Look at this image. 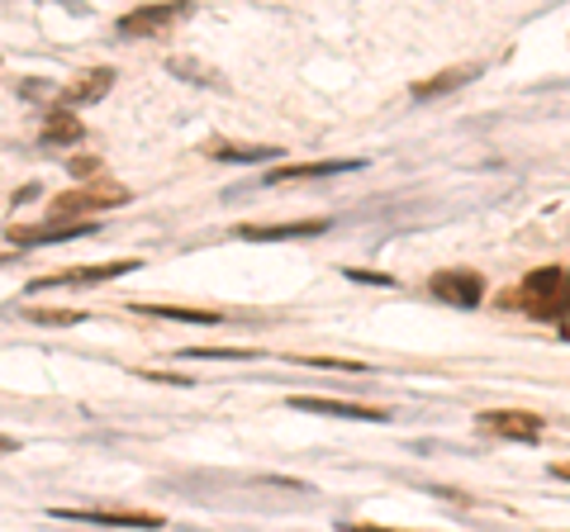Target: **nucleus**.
I'll return each mask as SVG.
<instances>
[{"instance_id": "obj_1", "label": "nucleus", "mask_w": 570, "mask_h": 532, "mask_svg": "<svg viewBox=\"0 0 570 532\" xmlns=\"http://www.w3.org/2000/svg\"><path fill=\"white\" fill-rule=\"evenodd\" d=\"M499 305L538 314V318H557V314H566V272H557V266H538L519 290L499 295Z\"/></svg>"}, {"instance_id": "obj_2", "label": "nucleus", "mask_w": 570, "mask_h": 532, "mask_svg": "<svg viewBox=\"0 0 570 532\" xmlns=\"http://www.w3.org/2000/svg\"><path fill=\"white\" fill-rule=\"evenodd\" d=\"M129 200V190L124 186H100V190H67L52 200V224H86V215H100V209L110 205H124Z\"/></svg>"}, {"instance_id": "obj_3", "label": "nucleus", "mask_w": 570, "mask_h": 532, "mask_svg": "<svg viewBox=\"0 0 570 532\" xmlns=\"http://www.w3.org/2000/svg\"><path fill=\"white\" fill-rule=\"evenodd\" d=\"M124 272H138V262H100V266H67V272H52L29 280V290H62V286H105V280H119Z\"/></svg>"}, {"instance_id": "obj_4", "label": "nucleus", "mask_w": 570, "mask_h": 532, "mask_svg": "<svg viewBox=\"0 0 570 532\" xmlns=\"http://www.w3.org/2000/svg\"><path fill=\"white\" fill-rule=\"evenodd\" d=\"M52 519H77L100 528H163V513H142V509H52Z\"/></svg>"}, {"instance_id": "obj_5", "label": "nucleus", "mask_w": 570, "mask_h": 532, "mask_svg": "<svg viewBox=\"0 0 570 532\" xmlns=\"http://www.w3.org/2000/svg\"><path fill=\"white\" fill-rule=\"evenodd\" d=\"M428 290H433L438 299H448L452 309H475L480 295H485V280H480L475 272H438L433 280H428Z\"/></svg>"}, {"instance_id": "obj_6", "label": "nucleus", "mask_w": 570, "mask_h": 532, "mask_svg": "<svg viewBox=\"0 0 570 532\" xmlns=\"http://www.w3.org/2000/svg\"><path fill=\"white\" fill-rule=\"evenodd\" d=\"M299 414H324V418H356V423H390L385 410H371V404H347V400H314V395H291L285 400Z\"/></svg>"}, {"instance_id": "obj_7", "label": "nucleus", "mask_w": 570, "mask_h": 532, "mask_svg": "<svg viewBox=\"0 0 570 532\" xmlns=\"http://www.w3.org/2000/svg\"><path fill=\"white\" fill-rule=\"evenodd\" d=\"M480 428L499 433V437H519V442H538L542 437V418L528 410H490L480 414Z\"/></svg>"}, {"instance_id": "obj_8", "label": "nucleus", "mask_w": 570, "mask_h": 532, "mask_svg": "<svg viewBox=\"0 0 570 532\" xmlns=\"http://www.w3.org/2000/svg\"><path fill=\"white\" fill-rule=\"evenodd\" d=\"M328 234V219H295V224H243V243H285V238H318Z\"/></svg>"}, {"instance_id": "obj_9", "label": "nucleus", "mask_w": 570, "mask_h": 532, "mask_svg": "<svg viewBox=\"0 0 570 532\" xmlns=\"http://www.w3.org/2000/svg\"><path fill=\"white\" fill-rule=\"evenodd\" d=\"M86 234H100V224H43V228H14L10 243H14V247H48V243H71V238H86Z\"/></svg>"}, {"instance_id": "obj_10", "label": "nucleus", "mask_w": 570, "mask_h": 532, "mask_svg": "<svg viewBox=\"0 0 570 532\" xmlns=\"http://www.w3.org/2000/svg\"><path fill=\"white\" fill-rule=\"evenodd\" d=\"M176 6H148V10H134V14H124V20L115 24L124 39H148V33H157V29H167L171 20H176Z\"/></svg>"}, {"instance_id": "obj_11", "label": "nucleus", "mask_w": 570, "mask_h": 532, "mask_svg": "<svg viewBox=\"0 0 570 532\" xmlns=\"http://www.w3.org/2000/svg\"><path fill=\"white\" fill-rule=\"evenodd\" d=\"M362 162H305V167H276V171H266V181L272 186H285V181H314V176H343V171H356Z\"/></svg>"}, {"instance_id": "obj_12", "label": "nucleus", "mask_w": 570, "mask_h": 532, "mask_svg": "<svg viewBox=\"0 0 570 532\" xmlns=\"http://www.w3.org/2000/svg\"><path fill=\"white\" fill-rule=\"evenodd\" d=\"M475 77H480V67H475V62H461V67H452V72H438V77L419 81V86H414V100L448 96V91H456V86H466V81H475Z\"/></svg>"}, {"instance_id": "obj_13", "label": "nucleus", "mask_w": 570, "mask_h": 532, "mask_svg": "<svg viewBox=\"0 0 570 532\" xmlns=\"http://www.w3.org/2000/svg\"><path fill=\"white\" fill-rule=\"evenodd\" d=\"M205 152L214 157V162H243V167L266 162V157H285L281 148H238V144H209Z\"/></svg>"}, {"instance_id": "obj_14", "label": "nucleus", "mask_w": 570, "mask_h": 532, "mask_svg": "<svg viewBox=\"0 0 570 532\" xmlns=\"http://www.w3.org/2000/svg\"><path fill=\"white\" fill-rule=\"evenodd\" d=\"M138 314H157V318H176V324H219V309H186V305H134Z\"/></svg>"}, {"instance_id": "obj_15", "label": "nucleus", "mask_w": 570, "mask_h": 532, "mask_svg": "<svg viewBox=\"0 0 570 532\" xmlns=\"http://www.w3.org/2000/svg\"><path fill=\"white\" fill-rule=\"evenodd\" d=\"M110 81H115V72H110V67H100V72H91V77H81L77 86H67V91H62V100H71V105L100 100L105 91H110Z\"/></svg>"}, {"instance_id": "obj_16", "label": "nucleus", "mask_w": 570, "mask_h": 532, "mask_svg": "<svg viewBox=\"0 0 570 532\" xmlns=\"http://www.w3.org/2000/svg\"><path fill=\"white\" fill-rule=\"evenodd\" d=\"M86 138V124L71 119V115H48L43 124V144H81Z\"/></svg>"}, {"instance_id": "obj_17", "label": "nucleus", "mask_w": 570, "mask_h": 532, "mask_svg": "<svg viewBox=\"0 0 570 532\" xmlns=\"http://www.w3.org/2000/svg\"><path fill=\"white\" fill-rule=\"evenodd\" d=\"M181 357H224V362H247L257 357L253 347H181Z\"/></svg>"}, {"instance_id": "obj_18", "label": "nucleus", "mask_w": 570, "mask_h": 532, "mask_svg": "<svg viewBox=\"0 0 570 532\" xmlns=\"http://www.w3.org/2000/svg\"><path fill=\"white\" fill-rule=\"evenodd\" d=\"M33 324H86L81 309H29Z\"/></svg>"}, {"instance_id": "obj_19", "label": "nucleus", "mask_w": 570, "mask_h": 532, "mask_svg": "<svg viewBox=\"0 0 570 532\" xmlns=\"http://www.w3.org/2000/svg\"><path fill=\"white\" fill-rule=\"evenodd\" d=\"M305 366H324V371H352V376H366V362H347V357H299Z\"/></svg>"}, {"instance_id": "obj_20", "label": "nucleus", "mask_w": 570, "mask_h": 532, "mask_svg": "<svg viewBox=\"0 0 570 532\" xmlns=\"http://www.w3.org/2000/svg\"><path fill=\"white\" fill-rule=\"evenodd\" d=\"M352 280H376V286H390V276H381V272H347Z\"/></svg>"}, {"instance_id": "obj_21", "label": "nucleus", "mask_w": 570, "mask_h": 532, "mask_svg": "<svg viewBox=\"0 0 570 532\" xmlns=\"http://www.w3.org/2000/svg\"><path fill=\"white\" fill-rule=\"evenodd\" d=\"M551 475H561V481H570V461H551Z\"/></svg>"}, {"instance_id": "obj_22", "label": "nucleus", "mask_w": 570, "mask_h": 532, "mask_svg": "<svg viewBox=\"0 0 570 532\" xmlns=\"http://www.w3.org/2000/svg\"><path fill=\"white\" fill-rule=\"evenodd\" d=\"M352 532H395V528H371V523H356Z\"/></svg>"}, {"instance_id": "obj_23", "label": "nucleus", "mask_w": 570, "mask_h": 532, "mask_svg": "<svg viewBox=\"0 0 570 532\" xmlns=\"http://www.w3.org/2000/svg\"><path fill=\"white\" fill-rule=\"evenodd\" d=\"M6 452H14V437H0V456H6Z\"/></svg>"}, {"instance_id": "obj_24", "label": "nucleus", "mask_w": 570, "mask_h": 532, "mask_svg": "<svg viewBox=\"0 0 570 532\" xmlns=\"http://www.w3.org/2000/svg\"><path fill=\"white\" fill-rule=\"evenodd\" d=\"M566 314H570V272H566Z\"/></svg>"}]
</instances>
